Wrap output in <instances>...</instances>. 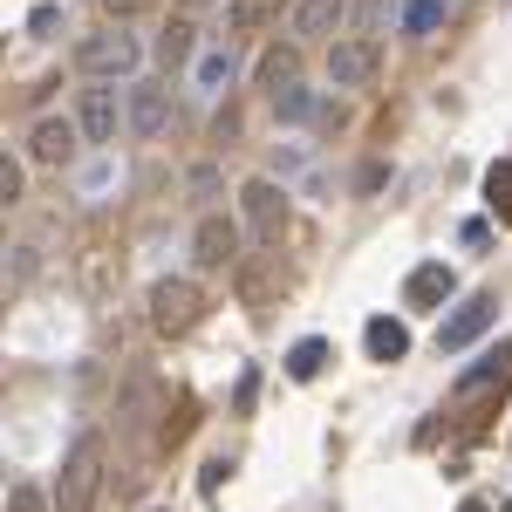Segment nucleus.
I'll use <instances>...</instances> for the list:
<instances>
[{
  "instance_id": "29",
  "label": "nucleus",
  "mask_w": 512,
  "mask_h": 512,
  "mask_svg": "<svg viewBox=\"0 0 512 512\" xmlns=\"http://www.w3.org/2000/svg\"><path fill=\"white\" fill-rule=\"evenodd\" d=\"M158 512H164V506H158Z\"/></svg>"
},
{
  "instance_id": "17",
  "label": "nucleus",
  "mask_w": 512,
  "mask_h": 512,
  "mask_svg": "<svg viewBox=\"0 0 512 512\" xmlns=\"http://www.w3.org/2000/svg\"><path fill=\"white\" fill-rule=\"evenodd\" d=\"M451 7H458V0H410V7H403V35H431V28H444Z\"/></svg>"
},
{
  "instance_id": "23",
  "label": "nucleus",
  "mask_w": 512,
  "mask_h": 512,
  "mask_svg": "<svg viewBox=\"0 0 512 512\" xmlns=\"http://www.w3.org/2000/svg\"><path fill=\"white\" fill-rule=\"evenodd\" d=\"M7 512H48V499H41L35 485H14V492H7Z\"/></svg>"
},
{
  "instance_id": "21",
  "label": "nucleus",
  "mask_w": 512,
  "mask_h": 512,
  "mask_svg": "<svg viewBox=\"0 0 512 512\" xmlns=\"http://www.w3.org/2000/svg\"><path fill=\"white\" fill-rule=\"evenodd\" d=\"M294 69H301V55H294V48H267L260 82H267V89H287V82H294Z\"/></svg>"
},
{
  "instance_id": "8",
  "label": "nucleus",
  "mask_w": 512,
  "mask_h": 512,
  "mask_svg": "<svg viewBox=\"0 0 512 512\" xmlns=\"http://www.w3.org/2000/svg\"><path fill=\"white\" fill-rule=\"evenodd\" d=\"M192 253H198V267H205V274L233 267V260H239V226H233V219H219V212H205V219H198Z\"/></svg>"
},
{
  "instance_id": "14",
  "label": "nucleus",
  "mask_w": 512,
  "mask_h": 512,
  "mask_svg": "<svg viewBox=\"0 0 512 512\" xmlns=\"http://www.w3.org/2000/svg\"><path fill=\"white\" fill-rule=\"evenodd\" d=\"M342 14H349V0H301V7H294V35H308V41L335 35Z\"/></svg>"
},
{
  "instance_id": "19",
  "label": "nucleus",
  "mask_w": 512,
  "mask_h": 512,
  "mask_svg": "<svg viewBox=\"0 0 512 512\" xmlns=\"http://www.w3.org/2000/svg\"><path fill=\"white\" fill-rule=\"evenodd\" d=\"M274 117L280 123H308L315 117V96H308L301 82H287V89H274Z\"/></svg>"
},
{
  "instance_id": "4",
  "label": "nucleus",
  "mask_w": 512,
  "mask_h": 512,
  "mask_svg": "<svg viewBox=\"0 0 512 512\" xmlns=\"http://www.w3.org/2000/svg\"><path fill=\"white\" fill-rule=\"evenodd\" d=\"M492 321H499V301H492V294H472V301H458L451 315L437 321V349H444V355L472 349V342L485 335V328H492Z\"/></svg>"
},
{
  "instance_id": "16",
  "label": "nucleus",
  "mask_w": 512,
  "mask_h": 512,
  "mask_svg": "<svg viewBox=\"0 0 512 512\" xmlns=\"http://www.w3.org/2000/svg\"><path fill=\"white\" fill-rule=\"evenodd\" d=\"M321 362H328V342H321V335H301V342L287 349V376H294V383H315Z\"/></svg>"
},
{
  "instance_id": "28",
  "label": "nucleus",
  "mask_w": 512,
  "mask_h": 512,
  "mask_svg": "<svg viewBox=\"0 0 512 512\" xmlns=\"http://www.w3.org/2000/svg\"><path fill=\"white\" fill-rule=\"evenodd\" d=\"M499 512H512V506H499Z\"/></svg>"
},
{
  "instance_id": "2",
  "label": "nucleus",
  "mask_w": 512,
  "mask_h": 512,
  "mask_svg": "<svg viewBox=\"0 0 512 512\" xmlns=\"http://www.w3.org/2000/svg\"><path fill=\"white\" fill-rule=\"evenodd\" d=\"M137 62H144V48L130 28H103V35H89L76 48V69L96 82H117V76H137Z\"/></svg>"
},
{
  "instance_id": "26",
  "label": "nucleus",
  "mask_w": 512,
  "mask_h": 512,
  "mask_svg": "<svg viewBox=\"0 0 512 512\" xmlns=\"http://www.w3.org/2000/svg\"><path fill=\"white\" fill-rule=\"evenodd\" d=\"M212 7H219V14H226V7H233V0H178V14H212Z\"/></svg>"
},
{
  "instance_id": "20",
  "label": "nucleus",
  "mask_w": 512,
  "mask_h": 512,
  "mask_svg": "<svg viewBox=\"0 0 512 512\" xmlns=\"http://www.w3.org/2000/svg\"><path fill=\"white\" fill-rule=\"evenodd\" d=\"M485 205L512 226V164H492V171H485Z\"/></svg>"
},
{
  "instance_id": "7",
  "label": "nucleus",
  "mask_w": 512,
  "mask_h": 512,
  "mask_svg": "<svg viewBox=\"0 0 512 512\" xmlns=\"http://www.w3.org/2000/svg\"><path fill=\"white\" fill-rule=\"evenodd\" d=\"M376 62H383V48H376V41H335V48H328V82H335V89H362V82L376 76Z\"/></svg>"
},
{
  "instance_id": "12",
  "label": "nucleus",
  "mask_w": 512,
  "mask_h": 512,
  "mask_svg": "<svg viewBox=\"0 0 512 512\" xmlns=\"http://www.w3.org/2000/svg\"><path fill=\"white\" fill-rule=\"evenodd\" d=\"M233 41H212L205 55L192 62V82H198V96H226V82H233Z\"/></svg>"
},
{
  "instance_id": "5",
  "label": "nucleus",
  "mask_w": 512,
  "mask_h": 512,
  "mask_svg": "<svg viewBox=\"0 0 512 512\" xmlns=\"http://www.w3.org/2000/svg\"><path fill=\"white\" fill-rule=\"evenodd\" d=\"M28 158L48 164V171H69L82 158V123L76 117H41L35 137H28Z\"/></svg>"
},
{
  "instance_id": "27",
  "label": "nucleus",
  "mask_w": 512,
  "mask_h": 512,
  "mask_svg": "<svg viewBox=\"0 0 512 512\" xmlns=\"http://www.w3.org/2000/svg\"><path fill=\"white\" fill-rule=\"evenodd\" d=\"M458 512H492V506H485V499H465V506H458Z\"/></svg>"
},
{
  "instance_id": "6",
  "label": "nucleus",
  "mask_w": 512,
  "mask_h": 512,
  "mask_svg": "<svg viewBox=\"0 0 512 512\" xmlns=\"http://www.w3.org/2000/svg\"><path fill=\"white\" fill-rule=\"evenodd\" d=\"M117 82H96V89H82V103H76V123H82V137L96 144V151H110L117 144Z\"/></svg>"
},
{
  "instance_id": "24",
  "label": "nucleus",
  "mask_w": 512,
  "mask_h": 512,
  "mask_svg": "<svg viewBox=\"0 0 512 512\" xmlns=\"http://www.w3.org/2000/svg\"><path fill=\"white\" fill-rule=\"evenodd\" d=\"M0 198L21 205V164H14V158H0Z\"/></svg>"
},
{
  "instance_id": "1",
  "label": "nucleus",
  "mask_w": 512,
  "mask_h": 512,
  "mask_svg": "<svg viewBox=\"0 0 512 512\" xmlns=\"http://www.w3.org/2000/svg\"><path fill=\"white\" fill-rule=\"evenodd\" d=\"M103 492V437L82 431L69 451H62V485H55V512H89Z\"/></svg>"
},
{
  "instance_id": "22",
  "label": "nucleus",
  "mask_w": 512,
  "mask_h": 512,
  "mask_svg": "<svg viewBox=\"0 0 512 512\" xmlns=\"http://www.w3.org/2000/svg\"><path fill=\"white\" fill-rule=\"evenodd\" d=\"M55 28H62V7H55V0H41L35 14H28V35H55Z\"/></svg>"
},
{
  "instance_id": "10",
  "label": "nucleus",
  "mask_w": 512,
  "mask_h": 512,
  "mask_svg": "<svg viewBox=\"0 0 512 512\" xmlns=\"http://www.w3.org/2000/svg\"><path fill=\"white\" fill-rule=\"evenodd\" d=\"M164 123H171V89L130 82V130H137V137H164Z\"/></svg>"
},
{
  "instance_id": "15",
  "label": "nucleus",
  "mask_w": 512,
  "mask_h": 512,
  "mask_svg": "<svg viewBox=\"0 0 512 512\" xmlns=\"http://www.w3.org/2000/svg\"><path fill=\"white\" fill-rule=\"evenodd\" d=\"M158 62H164V69H185V62H198V28H192V14H178V21L158 35Z\"/></svg>"
},
{
  "instance_id": "9",
  "label": "nucleus",
  "mask_w": 512,
  "mask_h": 512,
  "mask_svg": "<svg viewBox=\"0 0 512 512\" xmlns=\"http://www.w3.org/2000/svg\"><path fill=\"white\" fill-rule=\"evenodd\" d=\"M239 198H246V226L260 239H280V226H287V192H280L274 178H253Z\"/></svg>"
},
{
  "instance_id": "18",
  "label": "nucleus",
  "mask_w": 512,
  "mask_h": 512,
  "mask_svg": "<svg viewBox=\"0 0 512 512\" xmlns=\"http://www.w3.org/2000/svg\"><path fill=\"white\" fill-rule=\"evenodd\" d=\"M506 362H512V349H492V355H478L472 369L458 376V396H472V390H485V383H499V376H506Z\"/></svg>"
},
{
  "instance_id": "25",
  "label": "nucleus",
  "mask_w": 512,
  "mask_h": 512,
  "mask_svg": "<svg viewBox=\"0 0 512 512\" xmlns=\"http://www.w3.org/2000/svg\"><path fill=\"white\" fill-rule=\"evenodd\" d=\"M253 396H260V376H253V369H246V376H239V390H233V410H239V417H246V410H253Z\"/></svg>"
},
{
  "instance_id": "3",
  "label": "nucleus",
  "mask_w": 512,
  "mask_h": 512,
  "mask_svg": "<svg viewBox=\"0 0 512 512\" xmlns=\"http://www.w3.org/2000/svg\"><path fill=\"white\" fill-rule=\"evenodd\" d=\"M205 308V294H198V280H158L151 287V328L158 335H185Z\"/></svg>"
},
{
  "instance_id": "11",
  "label": "nucleus",
  "mask_w": 512,
  "mask_h": 512,
  "mask_svg": "<svg viewBox=\"0 0 512 512\" xmlns=\"http://www.w3.org/2000/svg\"><path fill=\"white\" fill-rule=\"evenodd\" d=\"M451 294H458V274H451L444 260H424L417 274L403 280V301H410V308H444Z\"/></svg>"
},
{
  "instance_id": "13",
  "label": "nucleus",
  "mask_w": 512,
  "mask_h": 512,
  "mask_svg": "<svg viewBox=\"0 0 512 512\" xmlns=\"http://www.w3.org/2000/svg\"><path fill=\"white\" fill-rule=\"evenodd\" d=\"M362 349L376 355V362H403V355H410V328L390 321V315H376L369 328H362Z\"/></svg>"
}]
</instances>
